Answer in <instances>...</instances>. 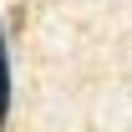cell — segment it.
I'll list each match as a JSON object with an SVG mask.
<instances>
[{"label": "cell", "instance_id": "cell-1", "mask_svg": "<svg viewBox=\"0 0 132 132\" xmlns=\"http://www.w3.org/2000/svg\"><path fill=\"white\" fill-rule=\"evenodd\" d=\"M10 117V46H5V26H0V127Z\"/></svg>", "mask_w": 132, "mask_h": 132}]
</instances>
